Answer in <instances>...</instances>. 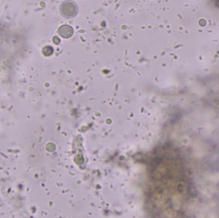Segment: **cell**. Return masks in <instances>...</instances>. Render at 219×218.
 I'll return each mask as SVG.
<instances>
[{"label": "cell", "mask_w": 219, "mask_h": 218, "mask_svg": "<svg viewBox=\"0 0 219 218\" xmlns=\"http://www.w3.org/2000/svg\"><path fill=\"white\" fill-rule=\"evenodd\" d=\"M78 11V6L72 1H66L61 5L60 12L62 16L67 19L73 18Z\"/></svg>", "instance_id": "1"}, {"label": "cell", "mask_w": 219, "mask_h": 218, "mask_svg": "<svg viewBox=\"0 0 219 218\" xmlns=\"http://www.w3.org/2000/svg\"><path fill=\"white\" fill-rule=\"evenodd\" d=\"M58 33L61 37L68 38L72 36L73 33H74V30H73V28L71 26L64 25L59 28Z\"/></svg>", "instance_id": "2"}, {"label": "cell", "mask_w": 219, "mask_h": 218, "mask_svg": "<svg viewBox=\"0 0 219 218\" xmlns=\"http://www.w3.org/2000/svg\"><path fill=\"white\" fill-rule=\"evenodd\" d=\"M53 50L51 47H46L44 49V54L46 56H50L53 53Z\"/></svg>", "instance_id": "3"}, {"label": "cell", "mask_w": 219, "mask_h": 218, "mask_svg": "<svg viewBox=\"0 0 219 218\" xmlns=\"http://www.w3.org/2000/svg\"><path fill=\"white\" fill-rule=\"evenodd\" d=\"M53 42L55 44H59L60 42V38H58L57 37H55L53 38Z\"/></svg>", "instance_id": "4"}]
</instances>
